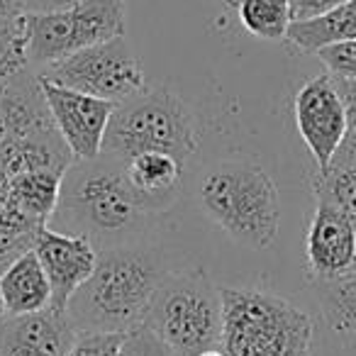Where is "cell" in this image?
I'll list each match as a JSON object with an SVG mask.
<instances>
[{
  "instance_id": "cell-1",
  "label": "cell",
  "mask_w": 356,
  "mask_h": 356,
  "mask_svg": "<svg viewBox=\"0 0 356 356\" xmlns=\"http://www.w3.org/2000/svg\"><path fill=\"white\" fill-rule=\"evenodd\" d=\"M149 218L134 195L124 163L108 154L74 161L61 178L59 203L49 222L66 234H79L95 249L139 242ZM51 227V225H49Z\"/></svg>"
},
{
  "instance_id": "cell-2",
  "label": "cell",
  "mask_w": 356,
  "mask_h": 356,
  "mask_svg": "<svg viewBox=\"0 0 356 356\" xmlns=\"http://www.w3.org/2000/svg\"><path fill=\"white\" fill-rule=\"evenodd\" d=\"M166 273L161 252L147 242L98 249L93 273L71 296L66 312L79 332L127 334L142 327Z\"/></svg>"
},
{
  "instance_id": "cell-3",
  "label": "cell",
  "mask_w": 356,
  "mask_h": 356,
  "mask_svg": "<svg viewBox=\"0 0 356 356\" xmlns=\"http://www.w3.org/2000/svg\"><path fill=\"white\" fill-rule=\"evenodd\" d=\"M203 213L247 249H268L281 225V198L261 163L222 159L205 168L198 184Z\"/></svg>"
},
{
  "instance_id": "cell-4",
  "label": "cell",
  "mask_w": 356,
  "mask_h": 356,
  "mask_svg": "<svg viewBox=\"0 0 356 356\" xmlns=\"http://www.w3.org/2000/svg\"><path fill=\"white\" fill-rule=\"evenodd\" d=\"M227 356H312V317L259 288H220Z\"/></svg>"
},
{
  "instance_id": "cell-5",
  "label": "cell",
  "mask_w": 356,
  "mask_h": 356,
  "mask_svg": "<svg viewBox=\"0 0 356 356\" xmlns=\"http://www.w3.org/2000/svg\"><path fill=\"white\" fill-rule=\"evenodd\" d=\"M142 327L176 356H198L222 346V293L203 268L168 271L147 307Z\"/></svg>"
},
{
  "instance_id": "cell-6",
  "label": "cell",
  "mask_w": 356,
  "mask_h": 356,
  "mask_svg": "<svg viewBox=\"0 0 356 356\" xmlns=\"http://www.w3.org/2000/svg\"><path fill=\"white\" fill-rule=\"evenodd\" d=\"M142 152H163L188 163L198 152L195 115L166 86H152L122 100L110 118L103 154L129 161Z\"/></svg>"
},
{
  "instance_id": "cell-7",
  "label": "cell",
  "mask_w": 356,
  "mask_h": 356,
  "mask_svg": "<svg viewBox=\"0 0 356 356\" xmlns=\"http://www.w3.org/2000/svg\"><path fill=\"white\" fill-rule=\"evenodd\" d=\"M124 35V0H83L59 13L27 15L30 66L54 64L74 51Z\"/></svg>"
},
{
  "instance_id": "cell-8",
  "label": "cell",
  "mask_w": 356,
  "mask_h": 356,
  "mask_svg": "<svg viewBox=\"0 0 356 356\" xmlns=\"http://www.w3.org/2000/svg\"><path fill=\"white\" fill-rule=\"evenodd\" d=\"M37 76L110 103H122L147 88L142 61L124 35L74 51L40 69Z\"/></svg>"
},
{
  "instance_id": "cell-9",
  "label": "cell",
  "mask_w": 356,
  "mask_h": 356,
  "mask_svg": "<svg viewBox=\"0 0 356 356\" xmlns=\"http://www.w3.org/2000/svg\"><path fill=\"white\" fill-rule=\"evenodd\" d=\"M296 124L307 152L317 163V171L330 166L344 134L349 132L346 108L337 83L330 74L315 76L298 88L293 100Z\"/></svg>"
},
{
  "instance_id": "cell-10",
  "label": "cell",
  "mask_w": 356,
  "mask_h": 356,
  "mask_svg": "<svg viewBox=\"0 0 356 356\" xmlns=\"http://www.w3.org/2000/svg\"><path fill=\"white\" fill-rule=\"evenodd\" d=\"M40 81L51 120H54L61 139L71 149L76 161L100 156L105 132H108L110 118H113L118 103H110V100L95 98V95L81 93L74 88H64V86L51 83L42 76Z\"/></svg>"
},
{
  "instance_id": "cell-11",
  "label": "cell",
  "mask_w": 356,
  "mask_h": 356,
  "mask_svg": "<svg viewBox=\"0 0 356 356\" xmlns=\"http://www.w3.org/2000/svg\"><path fill=\"white\" fill-rule=\"evenodd\" d=\"M35 254L42 261L51 283V305L66 310L69 300L93 273L98 261V249L93 242L79 234H66L42 225L35 237Z\"/></svg>"
},
{
  "instance_id": "cell-12",
  "label": "cell",
  "mask_w": 356,
  "mask_h": 356,
  "mask_svg": "<svg viewBox=\"0 0 356 356\" xmlns=\"http://www.w3.org/2000/svg\"><path fill=\"white\" fill-rule=\"evenodd\" d=\"M81 332L69 312L49 305L44 310L0 320V356H69Z\"/></svg>"
},
{
  "instance_id": "cell-13",
  "label": "cell",
  "mask_w": 356,
  "mask_h": 356,
  "mask_svg": "<svg viewBox=\"0 0 356 356\" xmlns=\"http://www.w3.org/2000/svg\"><path fill=\"white\" fill-rule=\"evenodd\" d=\"M307 271L312 281H327L346 273L356 261L354 220L334 205L317 203L305 239Z\"/></svg>"
},
{
  "instance_id": "cell-14",
  "label": "cell",
  "mask_w": 356,
  "mask_h": 356,
  "mask_svg": "<svg viewBox=\"0 0 356 356\" xmlns=\"http://www.w3.org/2000/svg\"><path fill=\"white\" fill-rule=\"evenodd\" d=\"M59 132L51 120L40 76L32 69L20 71L0 86V149L20 139Z\"/></svg>"
},
{
  "instance_id": "cell-15",
  "label": "cell",
  "mask_w": 356,
  "mask_h": 356,
  "mask_svg": "<svg viewBox=\"0 0 356 356\" xmlns=\"http://www.w3.org/2000/svg\"><path fill=\"white\" fill-rule=\"evenodd\" d=\"M184 163L163 152H142L124 161V173L144 213L171 210L184 191Z\"/></svg>"
},
{
  "instance_id": "cell-16",
  "label": "cell",
  "mask_w": 356,
  "mask_h": 356,
  "mask_svg": "<svg viewBox=\"0 0 356 356\" xmlns=\"http://www.w3.org/2000/svg\"><path fill=\"white\" fill-rule=\"evenodd\" d=\"M0 296L6 302V312L10 315L37 312L51 305V283L35 249L17 257L0 273Z\"/></svg>"
},
{
  "instance_id": "cell-17",
  "label": "cell",
  "mask_w": 356,
  "mask_h": 356,
  "mask_svg": "<svg viewBox=\"0 0 356 356\" xmlns=\"http://www.w3.org/2000/svg\"><path fill=\"white\" fill-rule=\"evenodd\" d=\"M61 178H64V173L49 171V168L17 173V176L8 178L3 184L0 200L8 203L10 208L20 210L22 215H27L35 222L49 225L56 203H59Z\"/></svg>"
},
{
  "instance_id": "cell-18",
  "label": "cell",
  "mask_w": 356,
  "mask_h": 356,
  "mask_svg": "<svg viewBox=\"0 0 356 356\" xmlns=\"http://www.w3.org/2000/svg\"><path fill=\"white\" fill-rule=\"evenodd\" d=\"M286 40L302 54H317L320 49L341 42L356 40V0L325 13L320 17L302 22H291Z\"/></svg>"
},
{
  "instance_id": "cell-19",
  "label": "cell",
  "mask_w": 356,
  "mask_h": 356,
  "mask_svg": "<svg viewBox=\"0 0 356 356\" xmlns=\"http://www.w3.org/2000/svg\"><path fill=\"white\" fill-rule=\"evenodd\" d=\"M325 322L341 334H356V264L346 273L315 281Z\"/></svg>"
},
{
  "instance_id": "cell-20",
  "label": "cell",
  "mask_w": 356,
  "mask_h": 356,
  "mask_svg": "<svg viewBox=\"0 0 356 356\" xmlns=\"http://www.w3.org/2000/svg\"><path fill=\"white\" fill-rule=\"evenodd\" d=\"M232 6L249 35L266 42L286 40L288 27H291L288 0H232Z\"/></svg>"
},
{
  "instance_id": "cell-21",
  "label": "cell",
  "mask_w": 356,
  "mask_h": 356,
  "mask_svg": "<svg viewBox=\"0 0 356 356\" xmlns=\"http://www.w3.org/2000/svg\"><path fill=\"white\" fill-rule=\"evenodd\" d=\"M42 225L22 215L0 200V273L6 271L17 257L35 247L37 229Z\"/></svg>"
},
{
  "instance_id": "cell-22",
  "label": "cell",
  "mask_w": 356,
  "mask_h": 356,
  "mask_svg": "<svg viewBox=\"0 0 356 356\" xmlns=\"http://www.w3.org/2000/svg\"><path fill=\"white\" fill-rule=\"evenodd\" d=\"M312 191L317 203L334 205L346 215H356V168L330 163L312 176Z\"/></svg>"
},
{
  "instance_id": "cell-23",
  "label": "cell",
  "mask_w": 356,
  "mask_h": 356,
  "mask_svg": "<svg viewBox=\"0 0 356 356\" xmlns=\"http://www.w3.org/2000/svg\"><path fill=\"white\" fill-rule=\"evenodd\" d=\"M32 69L27 56V15L0 17V86Z\"/></svg>"
},
{
  "instance_id": "cell-24",
  "label": "cell",
  "mask_w": 356,
  "mask_h": 356,
  "mask_svg": "<svg viewBox=\"0 0 356 356\" xmlns=\"http://www.w3.org/2000/svg\"><path fill=\"white\" fill-rule=\"evenodd\" d=\"M317 56L327 66V74L334 79H356V40L325 47L317 51Z\"/></svg>"
},
{
  "instance_id": "cell-25",
  "label": "cell",
  "mask_w": 356,
  "mask_h": 356,
  "mask_svg": "<svg viewBox=\"0 0 356 356\" xmlns=\"http://www.w3.org/2000/svg\"><path fill=\"white\" fill-rule=\"evenodd\" d=\"M124 334L105 332H81L69 356H122Z\"/></svg>"
},
{
  "instance_id": "cell-26",
  "label": "cell",
  "mask_w": 356,
  "mask_h": 356,
  "mask_svg": "<svg viewBox=\"0 0 356 356\" xmlns=\"http://www.w3.org/2000/svg\"><path fill=\"white\" fill-rule=\"evenodd\" d=\"M122 356H176V354L156 334H152L147 327H137V330L124 334Z\"/></svg>"
},
{
  "instance_id": "cell-27",
  "label": "cell",
  "mask_w": 356,
  "mask_h": 356,
  "mask_svg": "<svg viewBox=\"0 0 356 356\" xmlns=\"http://www.w3.org/2000/svg\"><path fill=\"white\" fill-rule=\"evenodd\" d=\"M288 3H291V22H302L325 15L349 0H288Z\"/></svg>"
},
{
  "instance_id": "cell-28",
  "label": "cell",
  "mask_w": 356,
  "mask_h": 356,
  "mask_svg": "<svg viewBox=\"0 0 356 356\" xmlns=\"http://www.w3.org/2000/svg\"><path fill=\"white\" fill-rule=\"evenodd\" d=\"M332 79H334V76H332ZM334 83H337V90H339L341 100H344L349 127H356V79H334Z\"/></svg>"
},
{
  "instance_id": "cell-29",
  "label": "cell",
  "mask_w": 356,
  "mask_h": 356,
  "mask_svg": "<svg viewBox=\"0 0 356 356\" xmlns=\"http://www.w3.org/2000/svg\"><path fill=\"white\" fill-rule=\"evenodd\" d=\"M330 163H339V166H354L356 168V127H349L344 134L339 149L334 152Z\"/></svg>"
},
{
  "instance_id": "cell-30",
  "label": "cell",
  "mask_w": 356,
  "mask_h": 356,
  "mask_svg": "<svg viewBox=\"0 0 356 356\" xmlns=\"http://www.w3.org/2000/svg\"><path fill=\"white\" fill-rule=\"evenodd\" d=\"M27 3V15L30 13H59V10H69L76 8L83 0H25Z\"/></svg>"
},
{
  "instance_id": "cell-31",
  "label": "cell",
  "mask_w": 356,
  "mask_h": 356,
  "mask_svg": "<svg viewBox=\"0 0 356 356\" xmlns=\"http://www.w3.org/2000/svg\"><path fill=\"white\" fill-rule=\"evenodd\" d=\"M27 15L25 0H0V17H22Z\"/></svg>"
},
{
  "instance_id": "cell-32",
  "label": "cell",
  "mask_w": 356,
  "mask_h": 356,
  "mask_svg": "<svg viewBox=\"0 0 356 356\" xmlns=\"http://www.w3.org/2000/svg\"><path fill=\"white\" fill-rule=\"evenodd\" d=\"M198 356H227L222 349H210V351H203V354H198Z\"/></svg>"
},
{
  "instance_id": "cell-33",
  "label": "cell",
  "mask_w": 356,
  "mask_h": 356,
  "mask_svg": "<svg viewBox=\"0 0 356 356\" xmlns=\"http://www.w3.org/2000/svg\"><path fill=\"white\" fill-rule=\"evenodd\" d=\"M6 317V302H3V296H0V320Z\"/></svg>"
},
{
  "instance_id": "cell-34",
  "label": "cell",
  "mask_w": 356,
  "mask_h": 356,
  "mask_svg": "<svg viewBox=\"0 0 356 356\" xmlns=\"http://www.w3.org/2000/svg\"><path fill=\"white\" fill-rule=\"evenodd\" d=\"M351 220H354V232H356V215H354V218H351ZM356 264V261H354Z\"/></svg>"
}]
</instances>
